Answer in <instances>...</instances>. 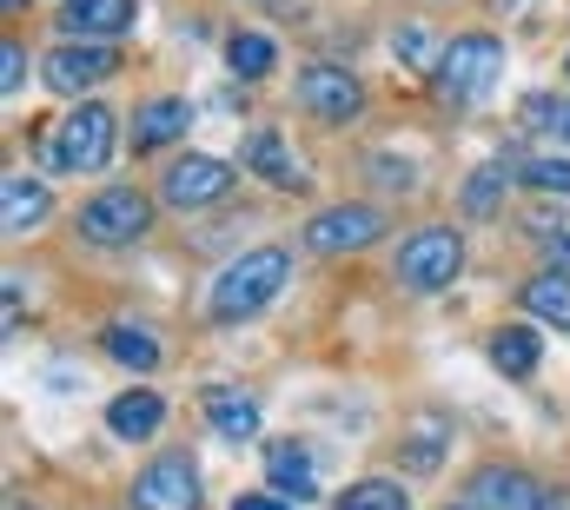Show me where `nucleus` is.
Returning <instances> with one entry per match:
<instances>
[{
  "label": "nucleus",
  "mask_w": 570,
  "mask_h": 510,
  "mask_svg": "<svg viewBox=\"0 0 570 510\" xmlns=\"http://www.w3.org/2000/svg\"><path fill=\"white\" fill-rule=\"evenodd\" d=\"M107 359H120L127 372H153L159 365V339L134 332V325H107Z\"/></svg>",
  "instance_id": "nucleus-22"
},
{
  "label": "nucleus",
  "mask_w": 570,
  "mask_h": 510,
  "mask_svg": "<svg viewBox=\"0 0 570 510\" xmlns=\"http://www.w3.org/2000/svg\"><path fill=\"white\" fill-rule=\"evenodd\" d=\"M0 219H7V233L40 226V219H47V186H40V179H27V173H13V179L0 186Z\"/></svg>",
  "instance_id": "nucleus-17"
},
{
  "label": "nucleus",
  "mask_w": 570,
  "mask_h": 510,
  "mask_svg": "<svg viewBox=\"0 0 570 510\" xmlns=\"http://www.w3.org/2000/svg\"><path fill=\"white\" fill-rule=\"evenodd\" d=\"M273 60H279V53H273V40H266V33H239V40L226 47V67H233L239 80H266V73H273Z\"/></svg>",
  "instance_id": "nucleus-23"
},
{
  "label": "nucleus",
  "mask_w": 570,
  "mask_h": 510,
  "mask_svg": "<svg viewBox=\"0 0 570 510\" xmlns=\"http://www.w3.org/2000/svg\"><path fill=\"white\" fill-rule=\"evenodd\" d=\"M518 298H524L531 318H544V325H570V272H538Z\"/></svg>",
  "instance_id": "nucleus-19"
},
{
  "label": "nucleus",
  "mask_w": 570,
  "mask_h": 510,
  "mask_svg": "<svg viewBox=\"0 0 570 510\" xmlns=\"http://www.w3.org/2000/svg\"><path fill=\"white\" fill-rule=\"evenodd\" d=\"M531 193H551V199H570V159H524L518 173Z\"/></svg>",
  "instance_id": "nucleus-27"
},
{
  "label": "nucleus",
  "mask_w": 570,
  "mask_h": 510,
  "mask_svg": "<svg viewBox=\"0 0 570 510\" xmlns=\"http://www.w3.org/2000/svg\"><path fill=\"white\" fill-rule=\"evenodd\" d=\"M186 100H146L140 114H134V146H166V139H179L186 133Z\"/></svg>",
  "instance_id": "nucleus-21"
},
{
  "label": "nucleus",
  "mask_w": 570,
  "mask_h": 510,
  "mask_svg": "<svg viewBox=\"0 0 570 510\" xmlns=\"http://www.w3.org/2000/svg\"><path fill=\"white\" fill-rule=\"evenodd\" d=\"M285 278H292V253H285V246H259V253H246L239 265H226V272L213 278V298H206V312H213L219 325H233V318H253V312H266V305L279 298Z\"/></svg>",
  "instance_id": "nucleus-1"
},
{
  "label": "nucleus",
  "mask_w": 570,
  "mask_h": 510,
  "mask_svg": "<svg viewBox=\"0 0 570 510\" xmlns=\"http://www.w3.org/2000/svg\"><path fill=\"white\" fill-rule=\"evenodd\" d=\"M107 424H114V438L146 444V438L166 424V398H159V391H120V398L107 404Z\"/></svg>",
  "instance_id": "nucleus-14"
},
{
  "label": "nucleus",
  "mask_w": 570,
  "mask_h": 510,
  "mask_svg": "<svg viewBox=\"0 0 570 510\" xmlns=\"http://www.w3.org/2000/svg\"><path fill=\"white\" fill-rule=\"evenodd\" d=\"M458 510H478V504H458Z\"/></svg>",
  "instance_id": "nucleus-32"
},
{
  "label": "nucleus",
  "mask_w": 570,
  "mask_h": 510,
  "mask_svg": "<svg viewBox=\"0 0 570 510\" xmlns=\"http://www.w3.org/2000/svg\"><path fill=\"white\" fill-rule=\"evenodd\" d=\"M564 133H570V127H564Z\"/></svg>",
  "instance_id": "nucleus-34"
},
{
  "label": "nucleus",
  "mask_w": 570,
  "mask_h": 510,
  "mask_svg": "<svg viewBox=\"0 0 570 510\" xmlns=\"http://www.w3.org/2000/svg\"><path fill=\"white\" fill-rule=\"evenodd\" d=\"M551 510H570V491H558V498H551Z\"/></svg>",
  "instance_id": "nucleus-31"
},
{
  "label": "nucleus",
  "mask_w": 570,
  "mask_h": 510,
  "mask_svg": "<svg viewBox=\"0 0 570 510\" xmlns=\"http://www.w3.org/2000/svg\"><path fill=\"white\" fill-rule=\"evenodd\" d=\"M159 193H166V206L199 213V206H213V199H226V193H233V166H226V159H199V153H186V159H173V166H166Z\"/></svg>",
  "instance_id": "nucleus-6"
},
{
  "label": "nucleus",
  "mask_w": 570,
  "mask_h": 510,
  "mask_svg": "<svg viewBox=\"0 0 570 510\" xmlns=\"http://www.w3.org/2000/svg\"><path fill=\"white\" fill-rule=\"evenodd\" d=\"M114 133H120L114 107L87 100V107H73V114L53 127V139H47V159H53L60 173H100V166L114 159V146H120Z\"/></svg>",
  "instance_id": "nucleus-2"
},
{
  "label": "nucleus",
  "mask_w": 570,
  "mask_h": 510,
  "mask_svg": "<svg viewBox=\"0 0 570 510\" xmlns=\"http://www.w3.org/2000/svg\"><path fill=\"white\" fill-rule=\"evenodd\" d=\"M551 258H558L551 272H570V239H558V246H551Z\"/></svg>",
  "instance_id": "nucleus-30"
},
{
  "label": "nucleus",
  "mask_w": 570,
  "mask_h": 510,
  "mask_svg": "<svg viewBox=\"0 0 570 510\" xmlns=\"http://www.w3.org/2000/svg\"><path fill=\"white\" fill-rule=\"evenodd\" d=\"M498 80H504V40H491V33H464V40L444 47V67H438V94H444V100L471 107V100H484Z\"/></svg>",
  "instance_id": "nucleus-3"
},
{
  "label": "nucleus",
  "mask_w": 570,
  "mask_h": 510,
  "mask_svg": "<svg viewBox=\"0 0 570 510\" xmlns=\"http://www.w3.org/2000/svg\"><path fill=\"white\" fill-rule=\"evenodd\" d=\"M498 193H504V166L471 173V186H464V213H471V219H491V213H498Z\"/></svg>",
  "instance_id": "nucleus-26"
},
{
  "label": "nucleus",
  "mask_w": 570,
  "mask_h": 510,
  "mask_svg": "<svg viewBox=\"0 0 570 510\" xmlns=\"http://www.w3.org/2000/svg\"><path fill=\"white\" fill-rule=\"evenodd\" d=\"M298 100H305V114H318L332 127L358 120V107H365V94H358V80L345 67H305L298 73Z\"/></svg>",
  "instance_id": "nucleus-8"
},
{
  "label": "nucleus",
  "mask_w": 570,
  "mask_h": 510,
  "mask_svg": "<svg viewBox=\"0 0 570 510\" xmlns=\"http://www.w3.org/2000/svg\"><path fill=\"white\" fill-rule=\"evenodd\" d=\"M7 7H20V0H7Z\"/></svg>",
  "instance_id": "nucleus-33"
},
{
  "label": "nucleus",
  "mask_w": 570,
  "mask_h": 510,
  "mask_svg": "<svg viewBox=\"0 0 570 510\" xmlns=\"http://www.w3.org/2000/svg\"><path fill=\"white\" fill-rule=\"evenodd\" d=\"M114 67H120V53H114V47H100V40H73V47H53V53H47L40 80H47L53 94H80V87L107 80Z\"/></svg>",
  "instance_id": "nucleus-7"
},
{
  "label": "nucleus",
  "mask_w": 570,
  "mask_h": 510,
  "mask_svg": "<svg viewBox=\"0 0 570 510\" xmlns=\"http://www.w3.org/2000/svg\"><path fill=\"white\" fill-rule=\"evenodd\" d=\"M246 166H253L259 179H273V186H298V179H305V166L285 153L279 133H253V139H246Z\"/></svg>",
  "instance_id": "nucleus-18"
},
{
  "label": "nucleus",
  "mask_w": 570,
  "mask_h": 510,
  "mask_svg": "<svg viewBox=\"0 0 570 510\" xmlns=\"http://www.w3.org/2000/svg\"><path fill=\"white\" fill-rule=\"evenodd\" d=\"M392 53H399L405 67H419V73H438V67H444V47H438V33H431V27H399Z\"/></svg>",
  "instance_id": "nucleus-24"
},
{
  "label": "nucleus",
  "mask_w": 570,
  "mask_h": 510,
  "mask_svg": "<svg viewBox=\"0 0 570 510\" xmlns=\"http://www.w3.org/2000/svg\"><path fill=\"white\" fill-rule=\"evenodd\" d=\"M233 510H292V498H279V491H253V498H233Z\"/></svg>",
  "instance_id": "nucleus-29"
},
{
  "label": "nucleus",
  "mask_w": 570,
  "mask_h": 510,
  "mask_svg": "<svg viewBox=\"0 0 570 510\" xmlns=\"http://www.w3.org/2000/svg\"><path fill=\"white\" fill-rule=\"evenodd\" d=\"M266 478H273V491L292 498V504H305V498H318V471H312V451L305 444H273L266 451Z\"/></svg>",
  "instance_id": "nucleus-15"
},
{
  "label": "nucleus",
  "mask_w": 570,
  "mask_h": 510,
  "mask_svg": "<svg viewBox=\"0 0 570 510\" xmlns=\"http://www.w3.org/2000/svg\"><path fill=\"white\" fill-rule=\"evenodd\" d=\"M146 226H153V206H146V193H134V186L94 193V199L80 206V233H87L94 246H134Z\"/></svg>",
  "instance_id": "nucleus-4"
},
{
  "label": "nucleus",
  "mask_w": 570,
  "mask_h": 510,
  "mask_svg": "<svg viewBox=\"0 0 570 510\" xmlns=\"http://www.w3.org/2000/svg\"><path fill=\"white\" fill-rule=\"evenodd\" d=\"M458 265H464V239H458L451 226H425V233H412V239L399 246V278H405L412 292H438V285H451Z\"/></svg>",
  "instance_id": "nucleus-5"
},
{
  "label": "nucleus",
  "mask_w": 570,
  "mask_h": 510,
  "mask_svg": "<svg viewBox=\"0 0 570 510\" xmlns=\"http://www.w3.org/2000/svg\"><path fill=\"white\" fill-rule=\"evenodd\" d=\"M20 80H27V53L7 40V47H0V94H20Z\"/></svg>",
  "instance_id": "nucleus-28"
},
{
  "label": "nucleus",
  "mask_w": 570,
  "mask_h": 510,
  "mask_svg": "<svg viewBox=\"0 0 570 510\" xmlns=\"http://www.w3.org/2000/svg\"><path fill=\"white\" fill-rule=\"evenodd\" d=\"M134 510H199V478L186 458H159L146 464L134 484Z\"/></svg>",
  "instance_id": "nucleus-10"
},
{
  "label": "nucleus",
  "mask_w": 570,
  "mask_h": 510,
  "mask_svg": "<svg viewBox=\"0 0 570 510\" xmlns=\"http://www.w3.org/2000/svg\"><path fill=\"white\" fill-rule=\"evenodd\" d=\"M444 451H451V418H444V411H419V418L405 424V451H399V458H405L412 471H438Z\"/></svg>",
  "instance_id": "nucleus-16"
},
{
  "label": "nucleus",
  "mask_w": 570,
  "mask_h": 510,
  "mask_svg": "<svg viewBox=\"0 0 570 510\" xmlns=\"http://www.w3.org/2000/svg\"><path fill=\"white\" fill-rule=\"evenodd\" d=\"M491 365H498L504 379H531V372H538V332H531V325H504V332L491 339Z\"/></svg>",
  "instance_id": "nucleus-20"
},
{
  "label": "nucleus",
  "mask_w": 570,
  "mask_h": 510,
  "mask_svg": "<svg viewBox=\"0 0 570 510\" xmlns=\"http://www.w3.org/2000/svg\"><path fill=\"white\" fill-rule=\"evenodd\" d=\"M60 27L80 33V40L127 33V27H134V0H67V7H60Z\"/></svg>",
  "instance_id": "nucleus-13"
},
{
  "label": "nucleus",
  "mask_w": 570,
  "mask_h": 510,
  "mask_svg": "<svg viewBox=\"0 0 570 510\" xmlns=\"http://www.w3.org/2000/svg\"><path fill=\"white\" fill-rule=\"evenodd\" d=\"M206 424H213L226 444H246V438H259V404H253V391H233V384L206 391Z\"/></svg>",
  "instance_id": "nucleus-12"
},
{
  "label": "nucleus",
  "mask_w": 570,
  "mask_h": 510,
  "mask_svg": "<svg viewBox=\"0 0 570 510\" xmlns=\"http://www.w3.org/2000/svg\"><path fill=\"white\" fill-rule=\"evenodd\" d=\"M385 233V219L372 213V206H332V213H318L312 226H305V246L312 253H358V246H372Z\"/></svg>",
  "instance_id": "nucleus-9"
},
{
  "label": "nucleus",
  "mask_w": 570,
  "mask_h": 510,
  "mask_svg": "<svg viewBox=\"0 0 570 510\" xmlns=\"http://www.w3.org/2000/svg\"><path fill=\"white\" fill-rule=\"evenodd\" d=\"M338 510H412V504H405V491L392 478H365V484H352L338 498Z\"/></svg>",
  "instance_id": "nucleus-25"
},
{
  "label": "nucleus",
  "mask_w": 570,
  "mask_h": 510,
  "mask_svg": "<svg viewBox=\"0 0 570 510\" xmlns=\"http://www.w3.org/2000/svg\"><path fill=\"white\" fill-rule=\"evenodd\" d=\"M471 504L478 510H551V491L524 471H478L471 478Z\"/></svg>",
  "instance_id": "nucleus-11"
}]
</instances>
